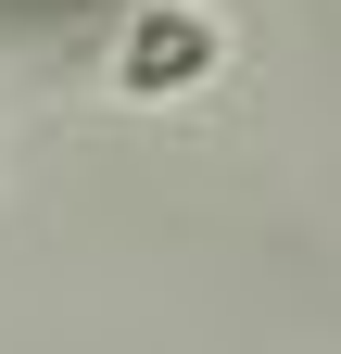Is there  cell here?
I'll list each match as a JSON object with an SVG mask.
<instances>
[{"label": "cell", "mask_w": 341, "mask_h": 354, "mask_svg": "<svg viewBox=\"0 0 341 354\" xmlns=\"http://www.w3.org/2000/svg\"><path fill=\"white\" fill-rule=\"evenodd\" d=\"M215 13L202 0H139L126 13V38H114V88H139V102H164V88H190V76H215Z\"/></svg>", "instance_id": "6da1fadb"}, {"label": "cell", "mask_w": 341, "mask_h": 354, "mask_svg": "<svg viewBox=\"0 0 341 354\" xmlns=\"http://www.w3.org/2000/svg\"><path fill=\"white\" fill-rule=\"evenodd\" d=\"M0 13H76V0H0Z\"/></svg>", "instance_id": "7a4b0ae2"}]
</instances>
